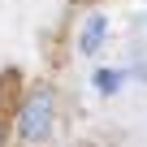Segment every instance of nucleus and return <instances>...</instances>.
Wrapping results in <instances>:
<instances>
[{
  "label": "nucleus",
  "instance_id": "obj_1",
  "mask_svg": "<svg viewBox=\"0 0 147 147\" xmlns=\"http://www.w3.org/2000/svg\"><path fill=\"white\" fill-rule=\"evenodd\" d=\"M18 134L22 138H35L43 143L52 134V91H30L22 113H18Z\"/></svg>",
  "mask_w": 147,
  "mask_h": 147
},
{
  "label": "nucleus",
  "instance_id": "obj_2",
  "mask_svg": "<svg viewBox=\"0 0 147 147\" xmlns=\"http://www.w3.org/2000/svg\"><path fill=\"white\" fill-rule=\"evenodd\" d=\"M104 30H108V18H104V13H91V18H87V26H82V52H87V56L100 48Z\"/></svg>",
  "mask_w": 147,
  "mask_h": 147
},
{
  "label": "nucleus",
  "instance_id": "obj_3",
  "mask_svg": "<svg viewBox=\"0 0 147 147\" xmlns=\"http://www.w3.org/2000/svg\"><path fill=\"white\" fill-rule=\"evenodd\" d=\"M95 87H100L104 95H117V91H121V74H117V69H100V74H95Z\"/></svg>",
  "mask_w": 147,
  "mask_h": 147
}]
</instances>
